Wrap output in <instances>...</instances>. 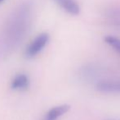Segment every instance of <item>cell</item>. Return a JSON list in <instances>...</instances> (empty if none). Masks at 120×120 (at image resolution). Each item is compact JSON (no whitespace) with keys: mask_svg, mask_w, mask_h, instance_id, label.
<instances>
[{"mask_svg":"<svg viewBox=\"0 0 120 120\" xmlns=\"http://www.w3.org/2000/svg\"><path fill=\"white\" fill-rule=\"evenodd\" d=\"M33 5L30 1L20 4L8 18L2 38L6 50H12L21 44L28 34L32 21Z\"/></svg>","mask_w":120,"mask_h":120,"instance_id":"obj_1","label":"cell"},{"mask_svg":"<svg viewBox=\"0 0 120 120\" xmlns=\"http://www.w3.org/2000/svg\"><path fill=\"white\" fill-rule=\"evenodd\" d=\"M96 89L103 93H120V82L101 81L96 83Z\"/></svg>","mask_w":120,"mask_h":120,"instance_id":"obj_3","label":"cell"},{"mask_svg":"<svg viewBox=\"0 0 120 120\" xmlns=\"http://www.w3.org/2000/svg\"><path fill=\"white\" fill-rule=\"evenodd\" d=\"M4 1H5V0H0V4H2V3H3Z\"/></svg>","mask_w":120,"mask_h":120,"instance_id":"obj_10","label":"cell"},{"mask_svg":"<svg viewBox=\"0 0 120 120\" xmlns=\"http://www.w3.org/2000/svg\"><path fill=\"white\" fill-rule=\"evenodd\" d=\"M97 73H98L97 67H92V65H87L82 69L81 76H82L83 79H87V80L89 79V80H91L92 78H94Z\"/></svg>","mask_w":120,"mask_h":120,"instance_id":"obj_8","label":"cell"},{"mask_svg":"<svg viewBox=\"0 0 120 120\" xmlns=\"http://www.w3.org/2000/svg\"><path fill=\"white\" fill-rule=\"evenodd\" d=\"M70 109L69 104H61V105L55 106L47 112L43 120H57L60 117L63 116Z\"/></svg>","mask_w":120,"mask_h":120,"instance_id":"obj_5","label":"cell"},{"mask_svg":"<svg viewBox=\"0 0 120 120\" xmlns=\"http://www.w3.org/2000/svg\"><path fill=\"white\" fill-rule=\"evenodd\" d=\"M54 1L59 5V7H60L69 14L76 16L80 12L79 5L75 0H54Z\"/></svg>","mask_w":120,"mask_h":120,"instance_id":"obj_6","label":"cell"},{"mask_svg":"<svg viewBox=\"0 0 120 120\" xmlns=\"http://www.w3.org/2000/svg\"><path fill=\"white\" fill-rule=\"evenodd\" d=\"M104 40L107 45H110L114 50L120 54V40L119 38L113 35H106Z\"/></svg>","mask_w":120,"mask_h":120,"instance_id":"obj_9","label":"cell"},{"mask_svg":"<svg viewBox=\"0 0 120 120\" xmlns=\"http://www.w3.org/2000/svg\"><path fill=\"white\" fill-rule=\"evenodd\" d=\"M49 41V35L47 33H42L38 35L25 50V57L27 59L36 57L43 49L46 47Z\"/></svg>","mask_w":120,"mask_h":120,"instance_id":"obj_2","label":"cell"},{"mask_svg":"<svg viewBox=\"0 0 120 120\" xmlns=\"http://www.w3.org/2000/svg\"><path fill=\"white\" fill-rule=\"evenodd\" d=\"M30 81L26 74L20 73L14 77L11 82V88L14 91H24L30 87Z\"/></svg>","mask_w":120,"mask_h":120,"instance_id":"obj_4","label":"cell"},{"mask_svg":"<svg viewBox=\"0 0 120 120\" xmlns=\"http://www.w3.org/2000/svg\"><path fill=\"white\" fill-rule=\"evenodd\" d=\"M107 120H117V119H107Z\"/></svg>","mask_w":120,"mask_h":120,"instance_id":"obj_11","label":"cell"},{"mask_svg":"<svg viewBox=\"0 0 120 120\" xmlns=\"http://www.w3.org/2000/svg\"><path fill=\"white\" fill-rule=\"evenodd\" d=\"M106 15L111 24L120 28V8H114L108 10Z\"/></svg>","mask_w":120,"mask_h":120,"instance_id":"obj_7","label":"cell"}]
</instances>
